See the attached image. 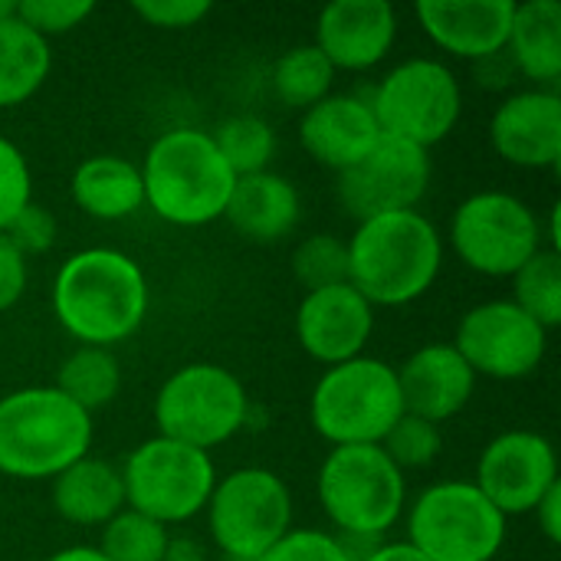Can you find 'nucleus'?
Listing matches in <instances>:
<instances>
[{
	"label": "nucleus",
	"mask_w": 561,
	"mask_h": 561,
	"mask_svg": "<svg viewBox=\"0 0 561 561\" xmlns=\"http://www.w3.org/2000/svg\"><path fill=\"white\" fill-rule=\"evenodd\" d=\"M224 217L250 243H279L296 230L302 217V201L289 178L276 171H260L233 181Z\"/></svg>",
	"instance_id": "22"
},
{
	"label": "nucleus",
	"mask_w": 561,
	"mask_h": 561,
	"mask_svg": "<svg viewBox=\"0 0 561 561\" xmlns=\"http://www.w3.org/2000/svg\"><path fill=\"white\" fill-rule=\"evenodd\" d=\"M516 0H421L414 16L421 30L450 56L480 62L506 49Z\"/></svg>",
	"instance_id": "19"
},
{
	"label": "nucleus",
	"mask_w": 561,
	"mask_h": 561,
	"mask_svg": "<svg viewBox=\"0 0 561 561\" xmlns=\"http://www.w3.org/2000/svg\"><path fill=\"white\" fill-rule=\"evenodd\" d=\"M365 561H427L417 549H411L408 542H385V546H378L371 556Z\"/></svg>",
	"instance_id": "42"
},
{
	"label": "nucleus",
	"mask_w": 561,
	"mask_h": 561,
	"mask_svg": "<svg viewBox=\"0 0 561 561\" xmlns=\"http://www.w3.org/2000/svg\"><path fill=\"white\" fill-rule=\"evenodd\" d=\"M506 529V516L467 480L434 483L408 510V546L427 561H493Z\"/></svg>",
	"instance_id": "7"
},
{
	"label": "nucleus",
	"mask_w": 561,
	"mask_h": 561,
	"mask_svg": "<svg viewBox=\"0 0 561 561\" xmlns=\"http://www.w3.org/2000/svg\"><path fill=\"white\" fill-rule=\"evenodd\" d=\"M371 332L375 306L352 283L306 293L296 309V339L302 352L325 368L358 358Z\"/></svg>",
	"instance_id": "16"
},
{
	"label": "nucleus",
	"mask_w": 561,
	"mask_h": 561,
	"mask_svg": "<svg viewBox=\"0 0 561 561\" xmlns=\"http://www.w3.org/2000/svg\"><path fill=\"white\" fill-rule=\"evenodd\" d=\"M398 36V13L388 0H335L316 16V46L339 69L378 66Z\"/></svg>",
	"instance_id": "18"
},
{
	"label": "nucleus",
	"mask_w": 561,
	"mask_h": 561,
	"mask_svg": "<svg viewBox=\"0 0 561 561\" xmlns=\"http://www.w3.org/2000/svg\"><path fill=\"white\" fill-rule=\"evenodd\" d=\"M217 151L224 154L233 178L270 171V161L276 154V135L266 118L260 115H230L210 131Z\"/></svg>",
	"instance_id": "30"
},
{
	"label": "nucleus",
	"mask_w": 561,
	"mask_h": 561,
	"mask_svg": "<svg viewBox=\"0 0 561 561\" xmlns=\"http://www.w3.org/2000/svg\"><path fill=\"white\" fill-rule=\"evenodd\" d=\"M207 529L227 559L256 561L293 529L289 486L266 467L227 473L207 500Z\"/></svg>",
	"instance_id": "10"
},
{
	"label": "nucleus",
	"mask_w": 561,
	"mask_h": 561,
	"mask_svg": "<svg viewBox=\"0 0 561 561\" xmlns=\"http://www.w3.org/2000/svg\"><path fill=\"white\" fill-rule=\"evenodd\" d=\"M46 561H108L95 546H69L56 556H49Z\"/></svg>",
	"instance_id": "43"
},
{
	"label": "nucleus",
	"mask_w": 561,
	"mask_h": 561,
	"mask_svg": "<svg viewBox=\"0 0 561 561\" xmlns=\"http://www.w3.org/2000/svg\"><path fill=\"white\" fill-rule=\"evenodd\" d=\"M59 394H66L76 408H82L85 414L105 408L115 401L118 388H122V368L118 358L112 355V348H95V345H79L56 371V385Z\"/></svg>",
	"instance_id": "27"
},
{
	"label": "nucleus",
	"mask_w": 561,
	"mask_h": 561,
	"mask_svg": "<svg viewBox=\"0 0 561 561\" xmlns=\"http://www.w3.org/2000/svg\"><path fill=\"white\" fill-rule=\"evenodd\" d=\"M431 187V158L424 148L381 135L371 151L339 174V204L355 217L414 210Z\"/></svg>",
	"instance_id": "14"
},
{
	"label": "nucleus",
	"mask_w": 561,
	"mask_h": 561,
	"mask_svg": "<svg viewBox=\"0 0 561 561\" xmlns=\"http://www.w3.org/2000/svg\"><path fill=\"white\" fill-rule=\"evenodd\" d=\"M404 417L398 371L381 358H352L325 368L309 398V421L332 447L381 444Z\"/></svg>",
	"instance_id": "6"
},
{
	"label": "nucleus",
	"mask_w": 561,
	"mask_h": 561,
	"mask_svg": "<svg viewBox=\"0 0 561 561\" xmlns=\"http://www.w3.org/2000/svg\"><path fill=\"white\" fill-rule=\"evenodd\" d=\"M33 201V174L23 151L0 135V233Z\"/></svg>",
	"instance_id": "34"
},
{
	"label": "nucleus",
	"mask_w": 561,
	"mask_h": 561,
	"mask_svg": "<svg viewBox=\"0 0 561 561\" xmlns=\"http://www.w3.org/2000/svg\"><path fill=\"white\" fill-rule=\"evenodd\" d=\"M161 561H207V549L197 539L178 536V539H168V549H164Z\"/></svg>",
	"instance_id": "41"
},
{
	"label": "nucleus",
	"mask_w": 561,
	"mask_h": 561,
	"mask_svg": "<svg viewBox=\"0 0 561 561\" xmlns=\"http://www.w3.org/2000/svg\"><path fill=\"white\" fill-rule=\"evenodd\" d=\"M53 66L49 43L20 16L0 23V108L20 105L39 92Z\"/></svg>",
	"instance_id": "26"
},
{
	"label": "nucleus",
	"mask_w": 561,
	"mask_h": 561,
	"mask_svg": "<svg viewBox=\"0 0 561 561\" xmlns=\"http://www.w3.org/2000/svg\"><path fill=\"white\" fill-rule=\"evenodd\" d=\"M250 417V398L243 381L214 365L194 362L168 375L154 398V427L158 437L207 450L227 444L243 431Z\"/></svg>",
	"instance_id": "8"
},
{
	"label": "nucleus",
	"mask_w": 561,
	"mask_h": 561,
	"mask_svg": "<svg viewBox=\"0 0 561 561\" xmlns=\"http://www.w3.org/2000/svg\"><path fill=\"white\" fill-rule=\"evenodd\" d=\"M381 138L371 105L358 95H325L299 118V141L312 161L342 174Z\"/></svg>",
	"instance_id": "21"
},
{
	"label": "nucleus",
	"mask_w": 561,
	"mask_h": 561,
	"mask_svg": "<svg viewBox=\"0 0 561 561\" xmlns=\"http://www.w3.org/2000/svg\"><path fill=\"white\" fill-rule=\"evenodd\" d=\"M381 135L411 141L417 148H434L444 141L463 112V92L454 69L431 56H414L398 62L375 89L368 102Z\"/></svg>",
	"instance_id": "11"
},
{
	"label": "nucleus",
	"mask_w": 561,
	"mask_h": 561,
	"mask_svg": "<svg viewBox=\"0 0 561 561\" xmlns=\"http://www.w3.org/2000/svg\"><path fill=\"white\" fill-rule=\"evenodd\" d=\"M26 289V256L0 233V312L13 309Z\"/></svg>",
	"instance_id": "39"
},
{
	"label": "nucleus",
	"mask_w": 561,
	"mask_h": 561,
	"mask_svg": "<svg viewBox=\"0 0 561 561\" xmlns=\"http://www.w3.org/2000/svg\"><path fill=\"white\" fill-rule=\"evenodd\" d=\"M214 10L210 0H135L131 13L158 30H187L197 26Z\"/></svg>",
	"instance_id": "38"
},
{
	"label": "nucleus",
	"mask_w": 561,
	"mask_h": 561,
	"mask_svg": "<svg viewBox=\"0 0 561 561\" xmlns=\"http://www.w3.org/2000/svg\"><path fill=\"white\" fill-rule=\"evenodd\" d=\"M450 345L477 378L483 375L496 381H519L542 365L549 332L513 299H490L460 319L457 339Z\"/></svg>",
	"instance_id": "13"
},
{
	"label": "nucleus",
	"mask_w": 561,
	"mask_h": 561,
	"mask_svg": "<svg viewBox=\"0 0 561 561\" xmlns=\"http://www.w3.org/2000/svg\"><path fill=\"white\" fill-rule=\"evenodd\" d=\"M3 233H7V240H10L23 256H39V253H49L53 243H56V217H53L43 204L30 201V204L10 220V227H7Z\"/></svg>",
	"instance_id": "37"
},
{
	"label": "nucleus",
	"mask_w": 561,
	"mask_h": 561,
	"mask_svg": "<svg viewBox=\"0 0 561 561\" xmlns=\"http://www.w3.org/2000/svg\"><path fill=\"white\" fill-rule=\"evenodd\" d=\"M256 561H352L345 546L322 529H289Z\"/></svg>",
	"instance_id": "36"
},
{
	"label": "nucleus",
	"mask_w": 561,
	"mask_h": 561,
	"mask_svg": "<svg viewBox=\"0 0 561 561\" xmlns=\"http://www.w3.org/2000/svg\"><path fill=\"white\" fill-rule=\"evenodd\" d=\"M53 510L72 526H105L125 510L122 470L99 457H82L53 480Z\"/></svg>",
	"instance_id": "23"
},
{
	"label": "nucleus",
	"mask_w": 561,
	"mask_h": 561,
	"mask_svg": "<svg viewBox=\"0 0 561 561\" xmlns=\"http://www.w3.org/2000/svg\"><path fill=\"white\" fill-rule=\"evenodd\" d=\"M506 56L516 72L536 85L552 89L561 79V3L559 0H526L516 3Z\"/></svg>",
	"instance_id": "24"
},
{
	"label": "nucleus",
	"mask_w": 561,
	"mask_h": 561,
	"mask_svg": "<svg viewBox=\"0 0 561 561\" xmlns=\"http://www.w3.org/2000/svg\"><path fill=\"white\" fill-rule=\"evenodd\" d=\"M16 16V0H0V23Z\"/></svg>",
	"instance_id": "44"
},
{
	"label": "nucleus",
	"mask_w": 561,
	"mask_h": 561,
	"mask_svg": "<svg viewBox=\"0 0 561 561\" xmlns=\"http://www.w3.org/2000/svg\"><path fill=\"white\" fill-rule=\"evenodd\" d=\"M293 276L306 293L348 283V243L335 233H312L293 250Z\"/></svg>",
	"instance_id": "32"
},
{
	"label": "nucleus",
	"mask_w": 561,
	"mask_h": 561,
	"mask_svg": "<svg viewBox=\"0 0 561 561\" xmlns=\"http://www.w3.org/2000/svg\"><path fill=\"white\" fill-rule=\"evenodd\" d=\"M335 66L322 56L316 43H302L286 49L273 66V92L286 108H312L325 95H332Z\"/></svg>",
	"instance_id": "28"
},
{
	"label": "nucleus",
	"mask_w": 561,
	"mask_h": 561,
	"mask_svg": "<svg viewBox=\"0 0 561 561\" xmlns=\"http://www.w3.org/2000/svg\"><path fill=\"white\" fill-rule=\"evenodd\" d=\"M493 151L529 171H556L561 161V95L526 89L506 95L490 118Z\"/></svg>",
	"instance_id": "17"
},
{
	"label": "nucleus",
	"mask_w": 561,
	"mask_h": 561,
	"mask_svg": "<svg viewBox=\"0 0 561 561\" xmlns=\"http://www.w3.org/2000/svg\"><path fill=\"white\" fill-rule=\"evenodd\" d=\"M138 171L145 204L174 227H204L220 220L237 181L210 131L197 128H171L158 135Z\"/></svg>",
	"instance_id": "3"
},
{
	"label": "nucleus",
	"mask_w": 561,
	"mask_h": 561,
	"mask_svg": "<svg viewBox=\"0 0 561 561\" xmlns=\"http://www.w3.org/2000/svg\"><path fill=\"white\" fill-rule=\"evenodd\" d=\"M394 371H398L404 414H414L437 427L457 417L477 391V375L450 342H431L417 348Z\"/></svg>",
	"instance_id": "20"
},
{
	"label": "nucleus",
	"mask_w": 561,
	"mask_h": 561,
	"mask_svg": "<svg viewBox=\"0 0 561 561\" xmlns=\"http://www.w3.org/2000/svg\"><path fill=\"white\" fill-rule=\"evenodd\" d=\"M450 243L467 270L506 279L542 250V224L516 194L480 191L454 210Z\"/></svg>",
	"instance_id": "12"
},
{
	"label": "nucleus",
	"mask_w": 561,
	"mask_h": 561,
	"mask_svg": "<svg viewBox=\"0 0 561 561\" xmlns=\"http://www.w3.org/2000/svg\"><path fill=\"white\" fill-rule=\"evenodd\" d=\"M513 302L546 332L561 325V253L542 247L513 273Z\"/></svg>",
	"instance_id": "29"
},
{
	"label": "nucleus",
	"mask_w": 561,
	"mask_h": 561,
	"mask_svg": "<svg viewBox=\"0 0 561 561\" xmlns=\"http://www.w3.org/2000/svg\"><path fill=\"white\" fill-rule=\"evenodd\" d=\"M92 414L49 388H20L0 398V473L13 480H56L89 457Z\"/></svg>",
	"instance_id": "4"
},
{
	"label": "nucleus",
	"mask_w": 561,
	"mask_h": 561,
	"mask_svg": "<svg viewBox=\"0 0 561 561\" xmlns=\"http://www.w3.org/2000/svg\"><path fill=\"white\" fill-rule=\"evenodd\" d=\"M168 539V526L125 506L102 526V539L95 549L108 561H161Z\"/></svg>",
	"instance_id": "31"
},
{
	"label": "nucleus",
	"mask_w": 561,
	"mask_h": 561,
	"mask_svg": "<svg viewBox=\"0 0 561 561\" xmlns=\"http://www.w3.org/2000/svg\"><path fill=\"white\" fill-rule=\"evenodd\" d=\"M69 191L76 207L95 220H125L145 207V184L138 164L115 154H95L82 161L72 174Z\"/></svg>",
	"instance_id": "25"
},
{
	"label": "nucleus",
	"mask_w": 561,
	"mask_h": 561,
	"mask_svg": "<svg viewBox=\"0 0 561 561\" xmlns=\"http://www.w3.org/2000/svg\"><path fill=\"white\" fill-rule=\"evenodd\" d=\"M533 516H536V523H539V529H542V536L552 542V546H559L561 542V480L539 500V506L533 510Z\"/></svg>",
	"instance_id": "40"
},
{
	"label": "nucleus",
	"mask_w": 561,
	"mask_h": 561,
	"mask_svg": "<svg viewBox=\"0 0 561 561\" xmlns=\"http://www.w3.org/2000/svg\"><path fill=\"white\" fill-rule=\"evenodd\" d=\"M316 490L322 513L345 539L378 542L404 516L408 480L378 444L332 447Z\"/></svg>",
	"instance_id": "5"
},
{
	"label": "nucleus",
	"mask_w": 561,
	"mask_h": 561,
	"mask_svg": "<svg viewBox=\"0 0 561 561\" xmlns=\"http://www.w3.org/2000/svg\"><path fill=\"white\" fill-rule=\"evenodd\" d=\"M125 506L161 523L178 526L207 510L217 486V470L207 450L151 437L135 447L122 467Z\"/></svg>",
	"instance_id": "9"
},
{
	"label": "nucleus",
	"mask_w": 561,
	"mask_h": 561,
	"mask_svg": "<svg viewBox=\"0 0 561 561\" xmlns=\"http://www.w3.org/2000/svg\"><path fill=\"white\" fill-rule=\"evenodd\" d=\"M444 240L421 210L358 220L348 240V283L371 306H408L440 276Z\"/></svg>",
	"instance_id": "2"
},
{
	"label": "nucleus",
	"mask_w": 561,
	"mask_h": 561,
	"mask_svg": "<svg viewBox=\"0 0 561 561\" xmlns=\"http://www.w3.org/2000/svg\"><path fill=\"white\" fill-rule=\"evenodd\" d=\"M53 312L82 345L112 348L141 329L148 316V279L122 250H79L56 273Z\"/></svg>",
	"instance_id": "1"
},
{
	"label": "nucleus",
	"mask_w": 561,
	"mask_h": 561,
	"mask_svg": "<svg viewBox=\"0 0 561 561\" xmlns=\"http://www.w3.org/2000/svg\"><path fill=\"white\" fill-rule=\"evenodd\" d=\"M559 480V457L549 437L506 431L483 447L473 483L510 519L533 513Z\"/></svg>",
	"instance_id": "15"
},
{
	"label": "nucleus",
	"mask_w": 561,
	"mask_h": 561,
	"mask_svg": "<svg viewBox=\"0 0 561 561\" xmlns=\"http://www.w3.org/2000/svg\"><path fill=\"white\" fill-rule=\"evenodd\" d=\"M388 460L408 473V470H424L431 463H437L440 450H444V437H440V427L431 424V421H421L414 414H404L388 434L385 440L378 444Z\"/></svg>",
	"instance_id": "33"
},
{
	"label": "nucleus",
	"mask_w": 561,
	"mask_h": 561,
	"mask_svg": "<svg viewBox=\"0 0 561 561\" xmlns=\"http://www.w3.org/2000/svg\"><path fill=\"white\" fill-rule=\"evenodd\" d=\"M92 10V0H16V16L43 39L76 30Z\"/></svg>",
	"instance_id": "35"
}]
</instances>
